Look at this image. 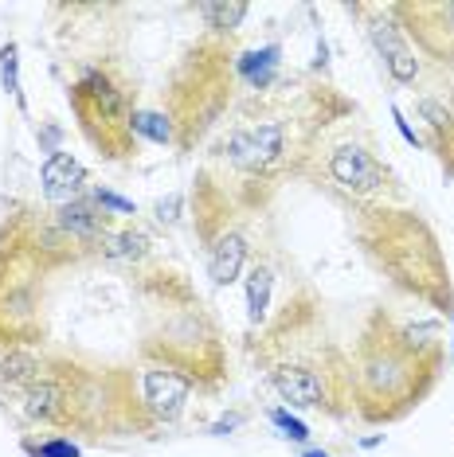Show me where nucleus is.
Returning a JSON list of instances; mask_svg holds the SVG:
<instances>
[{"instance_id": "nucleus-19", "label": "nucleus", "mask_w": 454, "mask_h": 457, "mask_svg": "<svg viewBox=\"0 0 454 457\" xmlns=\"http://www.w3.org/2000/svg\"><path fill=\"white\" fill-rule=\"evenodd\" d=\"M306 457H329V453H322V450H309Z\"/></svg>"}, {"instance_id": "nucleus-13", "label": "nucleus", "mask_w": 454, "mask_h": 457, "mask_svg": "<svg viewBox=\"0 0 454 457\" xmlns=\"http://www.w3.org/2000/svg\"><path fill=\"white\" fill-rule=\"evenodd\" d=\"M149 251V243H146V235H138V231H122V235H110L106 238V254L110 258H146Z\"/></svg>"}, {"instance_id": "nucleus-15", "label": "nucleus", "mask_w": 454, "mask_h": 457, "mask_svg": "<svg viewBox=\"0 0 454 457\" xmlns=\"http://www.w3.org/2000/svg\"><path fill=\"white\" fill-rule=\"evenodd\" d=\"M130 126L138 129V133H146L149 141H161V145L172 137V126H169V118H161V113H149V110L133 113V118H130Z\"/></svg>"}, {"instance_id": "nucleus-14", "label": "nucleus", "mask_w": 454, "mask_h": 457, "mask_svg": "<svg viewBox=\"0 0 454 457\" xmlns=\"http://www.w3.org/2000/svg\"><path fill=\"white\" fill-rule=\"evenodd\" d=\"M200 12L212 20V28H220V32H235V28L243 24V16H247V4H204Z\"/></svg>"}, {"instance_id": "nucleus-1", "label": "nucleus", "mask_w": 454, "mask_h": 457, "mask_svg": "<svg viewBox=\"0 0 454 457\" xmlns=\"http://www.w3.org/2000/svg\"><path fill=\"white\" fill-rule=\"evenodd\" d=\"M282 153V126L278 121H259V126H243L227 137V157L240 169H266Z\"/></svg>"}, {"instance_id": "nucleus-3", "label": "nucleus", "mask_w": 454, "mask_h": 457, "mask_svg": "<svg viewBox=\"0 0 454 457\" xmlns=\"http://www.w3.org/2000/svg\"><path fill=\"white\" fill-rule=\"evenodd\" d=\"M274 391L290 407H322L325 403V379L306 363H278L274 368Z\"/></svg>"}, {"instance_id": "nucleus-16", "label": "nucleus", "mask_w": 454, "mask_h": 457, "mask_svg": "<svg viewBox=\"0 0 454 457\" xmlns=\"http://www.w3.org/2000/svg\"><path fill=\"white\" fill-rule=\"evenodd\" d=\"M0 79H4L8 95H20V82H16V47L13 44L0 51Z\"/></svg>"}, {"instance_id": "nucleus-18", "label": "nucleus", "mask_w": 454, "mask_h": 457, "mask_svg": "<svg viewBox=\"0 0 454 457\" xmlns=\"http://www.w3.org/2000/svg\"><path fill=\"white\" fill-rule=\"evenodd\" d=\"M36 457H79V450L71 442H44L36 445Z\"/></svg>"}, {"instance_id": "nucleus-12", "label": "nucleus", "mask_w": 454, "mask_h": 457, "mask_svg": "<svg viewBox=\"0 0 454 457\" xmlns=\"http://www.w3.org/2000/svg\"><path fill=\"white\" fill-rule=\"evenodd\" d=\"M274 67H278V47H263V51H251V55H243V79L247 82H255V87H263L266 79L274 75Z\"/></svg>"}, {"instance_id": "nucleus-8", "label": "nucleus", "mask_w": 454, "mask_h": 457, "mask_svg": "<svg viewBox=\"0 0 454 457\" xmlns=\"http://www.w3.org/2000/svg\"><path fill=\"white\" fill-rule=\"evenodd\" d=\"M59 223L75 238H95V235H102V227H106V212H98L90 200H75L59 212Z\"/></svg>"}, {"instance_id": "nucleus-17", "label": "nucleus", "mask_w": 454, "mask_h": 457, "mask_svg": "<svg viewBox=\"0 0 454 457\" xmlns=\"http://www.w3.org/2000/svg\"><path fill=\"white\" fill-rule=\"evenodd\" d=\"M274 422L286 430V438H294V442H306V438H309V430H306V426L298 422V419H290V414H286V411H274Z\"/></svg>"}, {"instance_id": "nucleus-6", "label": "nucleus", "mask_w": 454, "mask_h": 457, "mask_svg": "<svg viewBox=\"0 0 454 457\" xmlns=\"http://www.w3.org/2000/svg\"><path fill=\"white\" fill-rule=\"evenodd\" d=\"M373 39L380 47V55H384V63L391 71V79L396 82H411L416 79V55H411V47L399 39V32L391 24H373Z\"/></svg>"}, {"instance_id": "nucleus-7", "label": "nucleus", "mask_w": 454, "mask_h": 457, "mask_svg": "<svg viewBox=\"0 0 454 457\" xmlns=\"http://www.w3.org/2000/svg\"><path fill=\"white\" fill-rule=\"evenodd\" d=\"M247 262V243L243 235H220V243L212 246V258H208V274L215 286H231L240 278V270Z\"/></svg>"}, {"instance_id": "nucleus-9", "label": "nucleus", "mask_w": 454, "mask_h": 457, "mask_svg": "<svg viewBox=\"0 0 454 457\" xmlns=\"http://www.w3.org/2000/svg\"><path fill=\"white\" fill-rule=\"evenodd\" d=\"M271 289H274L271 266L255 262L251 274H247V313H251L255 325H259V320L266 317V309H271Z\"/></svg>"}, {"instance_id": "nucleus-11", "label": "nucleus", "mask_w": 454, "mask_h": 457, "mask_svg": "<svg viewBox=\"0 0 454 457\" xmlns=\"http://www.w3.org/2000/svg\"><path fill=\"white\" fill-rule=\"evenodd\" d=\"M0 368H4L8 383H24V387L39 383V360L32 356V352H24V348H8V356L0 360Z\"/></svg>"}, {"instance_id": "nucleus-4", "label": "nucleus", "mask_w": 454, "mask_h": 457, "mask_svg": "<svg viewBox=\"0 0 454 457\" xmlns=\"http://www.w3.org/2000/svg\"><path fill=\"white\" fill-rule=\"evenodd\" d=\"M141 387H146V403H149V411L157 414V419H177V414L184 411V399H189L192 383L184 379L181 371L149 368L146 379H141Z\"/></svg>"}, {"instance_id": "nucleus-10", "label": "nucleus", "mask_w": 454, "mask_h": 457, "mask_svg": "<svg viewBox=\"0 0 454 457\" xmlns=\"http://www.w3.org/2000/svg\"><path fill=\"white\" fill-rule=\"evenodd\" d=\"M63 403H67V395L59 383H51V379H39L28 387V414L32 419H55V414H63Z\"/></svg>"}, {"instance_id": "nucleus-2", "label": "nucleus", "mask_w": 454, "mask_h": 457, "mask_svg": "<svg viewBox=\"0 0 454 457\" xmlns=\"http://www.w3.org/2000/svg\"><path fill=\"white\" fill-rule=\"evenodd\" d=\"M329 176L353 195H376L384 192V169L373 161V153H365L360 145H340L329 157Z\"/></svg>"}, {"instance_id": "nucleus-5", "label": "nucleus", "mask_w": 454, "mask_h": 457, "mask_svg": "<svg viewBox=\"0 0 454 457\" xmlns=\"http://www.w3.org/2000/svg\"><path fill=\"white\" fill-rule=\"evenodd\" d=\"M82 184H87V169L71 157V153H51L44 161V195L51 204L67 207L82 195Z\"/></svg>"}]
</instances>
